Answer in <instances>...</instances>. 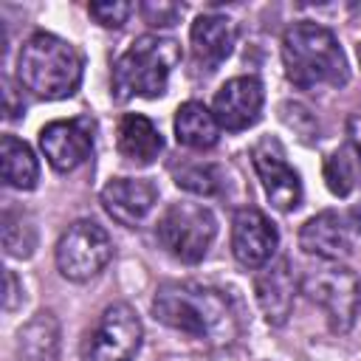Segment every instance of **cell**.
I'll return each instance as SVG.
<instances>
[{"label":"cell","mask_w":361,"mask_h":361,"mask_svg":"<svg viewBox=\"0 0 361 361\" xmlns=\"http://www.w3.org/2000/svg\"><path fill=\"white\" fill-rule=\"evenodd\" d=\"M152 316L209 347H226L240 336V313L217 288L200 282H166L155 290Z\"/></svg>","instance_id":"1"},{"label":"cell","mask_w":361,"mask_h":361,"mask_svg":"<svg viewBox=\"0 0 361 361\" xmlns=\"http://www.w3.org/2000/svg\"><path fill=\"white\" fill-rule=\"evenodd\" d=\"M285 76L299 90L341 87L350 79V68L336 34L319 23H293L282 34Z\"/></svg>","instance_id":"2"},{"label":"cell","mask_w":361,"mask_h":361,"mask_svg":"<svg viewBox=\"0 0 361 361\" xmlns=\"http://www.w3.org/2000/svg\"><path fill=\"white\" fill-rule=\"evenodd\" d=\"M17 79L37 99H68L82 85V56L68 39L37 31L17 54Z\"/></svg>","instance_id":"3"},{"label":"cell","mask_w":361,"mask_h":361,"mask_svg":"<svg viewBox=\"0 0 361 361\" xmlns=\"http://www.w3.org/2000/svg\"><path fill=\"white\" fill-rule=\"evenodd\" d=\"M180 62V45L172 37L141 34L113 65V96L116 102L158 99L166 93L169 73Z\"/></svg>","instance_id":"4"},{"label":"cell","mask_w":361,"mask_h":361,"mask_svg":"<svg viewBox=\"0 0 361 361\" xmlns=\"http://www.w3.org/2000/svg\"><path fill=\"white\" fill-rule=\"evenodd\" d=\"M302 293L319 305L336 336L353 330L361 310V279L341 262H324L302 276Z\"/></svg>","instance_id":"5"},{"label":"cell","mask_w":361,"mask_h":361,"mask_svg":"<svg viewBox=\"0 0 361 361\" xmlns=\"http://www.w3.org/2000/svg\"><path fill=\"white\" fill-rule=\"evenodd\" d=\"M155 237L169 257L186 265H195L209 254L217 237V220L212 209H206L203 203L180 200V203H172L158 217Z\"/></svg>","instance_id":"6"},{"label":"cell","mask_w":361,"mask_h":361,"mask_svg":"<svg viewBox=\"0 0 361 361\" xmlns=\"http://www.w3.org/2000/svg\"><path fill=\"white\" fill-rule=\"evenodd\" d=\"M144 338L141 319L124 302L107 305L93 327L82 336V361H133Z\"/></svg>","instance_id":"7"},{"label":"cell","mask_w":361,"mask_h":361,"mask_svg":"<svg viewBox=\"0 0 361 361\" xmlns=\"http://www.w3.org/2000/svg\"><path fill=\"white\" fill-rule=\"evenodd\" d=\"M113 257L110 234L96 220L71 223L56 243V268L71 282H87L104 271Z\"/></svg>","instance_id":"8"},{"label":"cell","mask_w":361,"mask_h":361,"mask_svg":"<svg viewBox=\"0 0 361 361\" xmlns=\"http://www.w3.org/2000/svg\"><path fill=\"white\" fill-rule=\"evenodd\" d=\"M254 172L265 189V197L279 212H293L302 206V180L299 172L288 164L285 147L276 135H262L251 147Z\"/></svg>","instance_id":"9"},{"label":"cell","mask_w":361,"mask_h":361,"mask_svg":"<svg viewBox=\"0 0 361 361\" xmlns=\"http://www.w3.org/2000/svg\"><path fill=\"white\" fill-rule=\"evenodd\" d=\"M39 149L56 172H73L93 152V121L79 116L45 124L39 130Z\"/></svg>","instance_id":"10"},{"label":"cell","mask_w":361,"mask_h":361,"mask_svg":"<svg viewBox=\"0 0 361 361\" xmlns=\"http://www.w3.org/2000/svg\"><path fill=\"white\" fill-rule=\"evenodd\" d=\"M276 245H279V231L259 209L245 206L234 214L231 254L243 268H248V271L265 268L271 262V257L276 254Z\"/></svg>","instance_id":"11"},{"label":"cell","mask_w":361,"mask_h":361,"mask_svg":"<svg viewBox=\"0 0 361 361\" xmlns=\"http://www.w3.org/2000/svg\"><path fill=\"white\" fill-rule=\"evenodd\" d=\"M262 104H265L262 82L257 76H234L214 93L212 113H214L220 130L243 133L259 121Z\"/></svg>","instance_id":"12"},{"label":"cell","mask_w":361,"mask_h":361,"mask_svg":"<svg viewBox=\"0 0 361 361\" xmlns=\"http://www.w3.org/2000/svg\"><path fill=\"white\" fill-rule=\"evenodd\" d=\"M237 25L226 14H200L192 23L189 45H192V68L197 76L214 73L234 51Z\"/></svg>","instance_id":"13"},{"label":"cell","mask_w":361,"mask_h":361,"mask_svg":"<svg viewBox=\"0 0 361 361\" xmlns=\"http://www.w3.org/2000/svg\"><path fill=\"white\" fill-rule=\"evenodd\" d=\"M158 200V189L147 178H110L99 192V203L116 223L135 228L147 220Z\"/></svg>","instance_id":"14"},{"label":"cell","mask_w":361,"mask_h":361,"mask_svg":"<svg viewBox=\"0 0 361 361\" xmlns=\"http://www.w3.org/2000/svg\"><path fill=\"white\" fill-rule=\"evenodd\" d=\"M254 293L265 322L271 327H282L293 313V302H296V276L290 271V262L279 257L265 268H259L254 276Z\"/></svg>","instance_id":"15"},{"label":"cell","mask_w":361,"mask_h":361,"mask_svg":"<svg viewBox=\"0 0 361 361\" xmlns=\"http://www.w3.org/2000/svg\"><path fill=\"white\" fill-rule=\"evenodd\" d=\"M299 248L324 262H338L353 251L350 226L338 212H319L299 228Z\"/></svg>","instance_id":"16"},{"label":"cell","mask_w":361,"mask_h":361,"mask_svg":"<svg viewBox=\"0 0 361 361\" xmlns=\"http://www.w3.org/2000/svg\"><path fill=\"white\" fill-rule=\"evenodd\" d=\"M116 147L127 161H133L138 166H147L161 155L164 135L158 133V127L147 116L127 113V116H121V121L116 127Z\"/></svg>","instance_id":"17"},{"label":"cell","mask_w":361,"mask_h":361,"mask_svg":"<svg viewBox=\"0 0 361 361\" xmlns=\"http://www.w3.org/2000/svg\"><path fill=\"white\" fill-rule=\"evenodd\" d=\"M175 138L186 149H212L220 141V124L203 102H183L175 110Z\"/></svg>","instance_id":"18"},{"label":"cell","mask_w":361,"mask_h":361,"mask_svg":"<svg viewBox=\"0 0 361 361\" xmlns=\"http://www.w3.org/2000/svg\"><path fill=\"white\" fill-rule=\"evenodd\" d=\"M20 361H56L59 358V322L51 310H39L17 336Z\"/></svg>","instance_id":"19"},{"label":"cell","mask_w":361,"mask_h":361,"mask_svg":"<svg viewBox=\"0 0 361 361\" xmlns=\"http://www.w3.org/2000/svg\"><path fill=\"white\" fill-rule=\"evenodd\" d=\"M0 169H3V180L11 189L28 192L37 186L39 180V164L31 152V147L25 141H20L17 135H3L0 141Z\"/></svg>","instance_id":"20"},{"label":"cell","mask_w":361,"mask_h":361,"mask_svg":"<svg viewBox=\"0 0 361 361\" xmlns=\"http://www.w3.org/2000/svg\"><path fill=\"white\" fill-rule=\"evenodd\" d=\"M324 183L336 197H347L361 183V155L353 144H344L324 158Z\"/></svg>","instance_id":"21"},{"label":"cell","mask_w":361,"mask_h":361,"mask_svg":"<svg viewBox=\"0 0 361 361\" xmlns=\"http://www.w3.org/2000/svg\"><path fill=\"white\" fill-rule=\"evenodd\" d=\"M34 245H37V231L31 226V217L6 203L3 206V248L8 257H17V259H25L34 254Z\"/></svg>","instance_id":"22"},{"label":"cell","mask_w":361,"mask_h":361,"mask_svg":"<svg viewBox=\"0 0 361 361\" xmlns=\"http://www.w3.org/2000/svg\"><path fill=\"white\" fill-rule=\"evenodd\" d=\"M175 183L192 195L200 197H214L220 195V169L212 164H183L180 169H175Z\"/></svg>","instance_id":"23"},{"label":"cell","mask_w":361,"mask_h":361,"mask_svg":"<svg viewBox=\"0 0 361 361\" xmlns=\"http://www.w3.org/2000/svg\"><path fill=\"white\" fill-rule=\"evenodd\" d=\"M133 3H124V0H104V3H87V14L104 25V28H121L127 23V17L133 14Z\"/></svg>","instance_id":"24"},{"label":"cell","mask_w":361,"mask_h":361,"mask_svg":"<svg viewBox=\"0 0 361 361\" xmlns=\"http://www.w3.org/2000/svg\"><path fill=\"white\" fill-rule=\"evenodd\" d=\"M282 121H285L288 127H293L296 133H302V138H307V141L319 138L316 118H313V116H310V110H307V107H302V104L285 102V104H282Z\"/></svg>","instance_id":"25"},{"label":"cell","mask_w":361,"mask_h":361,"mask_svg":"<svg viewBox=\"0 0 361 361\" xmlns=\"http://www.w3.org/2000/svg\"><path fill=\"white\" fill-rule=\"evenodd\" d=\"M183 14V6L178 3H141V17L152 25V28H166V25H175V20Z\"/></svg>","instance_id":"26"},{"label":"cell","mask_w":361,"mask_h":361,"mask_svg":"<svg viewBox=\"0 0 361 361\" xmlns=\"http://www.w3.org/2000/svg\"><path fill=\"white\" fill-rule=\"evenodd\" d=\"M20 285H17V276H14V271H6V310L11 313L17 305H20Z\"/></svg>","instance_id":"27"},{"label":"cell","mask_w":361,"mask_h":361,"mask_svg":"<svg viewBox=\"0 0 361 361\" xmlns=\"http://www.w3.org/2000/svg\"><path fill=\"white\" fill-rule=\"evenodd\" d=\"M347 133H350V144L355 147V152L361 155V113H353L347 121Z\"/></svg>","instance_id":"28"},{"label":"cell","mask_w":361,"mask_h":361,"mask_svg":"<svg viewBox=\"0 0 361 361\" xmlns=\"http://www.w3.org/2000/svg\"><path fill=\"white\" fill-rule=\"evenodd\" d=\"M350 217H353V226L361 231V203H355L353 206V212H350Z\"/></svg>","instance_id":"29"},{"label":"cell","mask_w":361,"mask_h":361,"mask_svg":"<svg viewBox=\"0 0 361 361\" xmlns=\"http://www.w3.org/2000/svg\"><path fill=\"white\" fill-rule=\"evenodd\" d=\"M358 62H361V45H358Z\"/></svg>","instance_id":"30"}]
</instances>
